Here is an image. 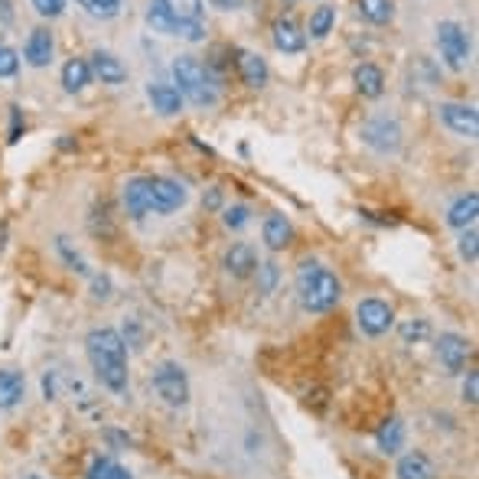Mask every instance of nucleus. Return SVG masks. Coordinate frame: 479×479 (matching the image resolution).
I'll return each instance as SVG.
<instances>
[{
    "instance_id": "f257e3e1",
    "label": "nucleus",
    "mask_w": 479,
    "mask_h": 479,
    "mask_svg": "<svg viewBox=\"0 0 479 479\" xmlns=\"http://www.w3.org/2000/svg\"><path fill=\"white\" fill-rule=\"evenodd\" d=\"M85 356L95 378L108 392L121 395L128 388V342L111 326H98L85 336Z\"/></svg>"
},
{
    "instance_id": "f03ea898",
    "label": "nucleus",
    "mask_w": 479,
    "mask_h": 479,
    "mask_svg": "<svg viewBox=\"0 0 479 479\" xmlns=\"http://www.w3.org/2000/svg\"><path fill=\"white\" fill-rule=\"evenodd\" d=\"M186 202V190L166 176H134L124 183V209L131 218L170 216Z\"/></svg>"
},
{
    "instance_id": "7ed1b4c3",
    "label": "nucleus",
    "mask_w": 479,
    "mask_h": 479,
    "mask_svg": "<svg viewBox=\"0 0 479 479\" xmlns=\"http://www.w3.org/2000/svg\"><path fill=\"white\" fill-rule=\"evenodd\" d=\"M297 300L310 314H326L340 304L342 284L330 268H323L320 262H304L297 268Z\"/></svg>"
},
{
    "instance_id": "20e7f679",
    "label": "nucleus",
    "mask_w": 479,
    "mask_h": 479,
    "mask_svg": "<svg viewBox=\"0 0 479 479\" xmlns=\"http://www.w3.org/2000/svg\"><path fill=\"white\" fill-rule=\"evenodd\" d=\"M173 82L180 85L176 92H180L183 98H190L192 105L209 108L218 102V85H216V79H212L209 66H202L196 56H176Z\"/></svg>"
},
{
    "instance_id": "39448f33",
    "label": "nucleus",
    "mask_w": 479,
    "mask_h": 479,
    "mask_svg": "<svg viewBox=\"0 0 479 479\" xmlns=\"http://www.w3.org/2000/svg\"><path fill=\"white\" fill-rule=\"evenodd\" d=\"M437 46H440V59L447 62V69L453 72L466 69V62H470V36H466L463 23H457V20L437 23Z\"/></svg>"
},
{
    "instance_id": "423d86ee",
    "label": "nucleus",
    "mask_w": 479,
    "mask_h": 479,
    "mask_svg": "<svg viewBox=\"0 0 479 479\" xmlns=\"http://www.w3.org/2000/svg\"><path fill=\"white\" fill-rule=\"evenodd\" d=\"M154 392L170 404V408H183L190 401V378H186V368L180 362H160L154 368Z\"/></svg>"
},
{
    "instance_id": "0eeeda50",
    "label": "nucleus",
    "mask_w": 479,
    "mask_h": 479,
    "mask_svg": "<svg viewBox=\"0 0 479 479\" xmlns=\"http://www.w3.org/2000/svg\"><path fill=\"white\" fill-rule=\"evenodd\" d=\"M356 323H359V330L375 340V336H385V333L392 330L395 310L385 304V300H378V297H368V300H362V304L356 306Z\"/></svg>"
},
{
    "instance_id": "6e6552de",
    "label": "nucleus",
    "mask_w": 479,
    "mask_h": 479,
    "mask_svg": "<svg viewBox=\"0 0 479 479\" xmlns=\"http://www.w3.org/2000/svg\"><path fill=\"white\" fill-rule=\"evenodd\" d=\"M147 23L154 27V33H164V36H183L190 43H200L202 36H206V27L202 23H176V20L166 17V10L160 7V0H150L147 7Z\"/></svg>"
},
{
    "instance_id": "1a4fd4ad",
    "label": "nucleus",
    "mask_w": 479,
    "mask_h": 479,
    "mask_svg": "<svg viewBox=\"0 0 479 479\" xmlns=\"http://www.w3.org/2000/svg\"><path fill=\"white\" fill-rule=\"evenodd\" d=\"M362 140L368 147H375L378 154H395L401 147V128L395 118H372L362 128Z\"/></svg>"
},
{
    "instance_id": "9d476101",
    "label": "nucleus",
    "mask_w": 479,
    "mask_h": 479,
    "mask_svg": "<svg viewBox=\"0 0 479 479\" xmlns=\"http://www.w3.org/2000/svg\"><path fill=\"white\" fill-rule=\"evenodd\" d=\"M437 359H440V366L450 375H460L466 368V359H470V340L460 336V333H440V340H437Z\"/></svg>"
},
{
    "instance_id": "9b49d317",
    "label": "nucleus",
    "mask_w": 479,
    "mask_h": 479,
    "mask_svg": "<svg viewBox=\"0 0 479 479\" xmlns=\"http://www.w3.org/2000/svg\"><path fill=\"white\" fill-rule=\"evenodd\" d=\"M437 114H440V121H444L453 134H460V137H476L479 134V114L473 105L444 102V105L437 108Z\"/></svg>"
},
{
    "instance_id": "f8f14e48",
    "label": "nucleus",
    "mask_w": 479,
    "mask_h": 479,
    "mask_svg": "<svg viewBox=\"0 0 479 479\" xmlns=\"http://www.w3.org/2000/svg\"><path fill=\"white\" fill-rule=\"evenodd\" d=\"M53 33L49 30H33V33L27 36V46H23V59H27V66H33V69H46L49 62H53Z\"/></svg>"
},
{
    "instance_id": "ddd939ff",
    "label": "nucleus",
    "mask_w": 479,
    "mask_h": 479,
    "mask_svg": "<svg viewBox=\"0 0 479 479\" xmlns=\"http://www.w3.org/2000/svg\"><path fill=\"white\" fill-rule=\"evenodd\" d=\"M88 66H92V75L102 79V85H121V82H128V66L114 53H102L98 49V53H92Z\"/></svg>"
},
{
    "instance_id": "4468645a",
    "label": "nucleus",
    "mask_w": 479,
    "mask_h": 479,
    "mask_svg": "<svg viewBox=\"0 0 479 479\" xmlns=\"http://www.w3.org/2000/svg\"><path fill=\"white\" fill-rule=\"evenodd\" d=\"M226 271L238 280L252 278L254 271H258V254H254L252 244H244V242L232 244V248L226 252Z\"/></svg>"
},
{
    "instance_id": "2eb2a0df",
    "label": "nucleus",
    "mask_w": 479,
    "mask_h": 479,
    "mask_svg": "<svg viewBox=\"0 0 479 479\" xmlns=\"http://www.w3.org/2000/svg\"><path fill=\"white\" fill-rule=\"evenodd\" d=\"M147 98H150V105H154V111L164 114V118L180 114V108H183V95L176 92V85H166V82H150Z\"/></svg>"
},
{
    "instance_id": "dca6fc26",
    "label": "nucleus",
    "mask_w": 479,
    "mask_h": 479,
    "mask_svg": "<svg viewBox=\"0 0 479 479\" xmlns=\"http://www.w3.org/2000/svg\"><path fill=\"white\" fill-rule=\"evenodd\" d=\"M238 75H242V82L248 88H264V85H268V79H271L268 62H264L258 53H248V49H242V53H238Z\"/></svg>"
},
{
    "instance_id": "f3484780",
    "label": "nucleus",
    "mask_w": 479,
    "mask_h": 479,
    "mask_svg": "<svg viewBox=\"0 0 479 479\" xmlns=\"http://www.w3.org/2000/svg\"><path fill=\"white\" fill-rule=\"evenodd\" d=\"M264 244H268L271 252H280V248H288L290 238H294V226H290L288 216H280V212H271L268 218H264Z\"/></svg>"
},
{
    "instance_id": "a211bd4d",
    "label": "nucleus",
    "mask_w": 479,
    "mask_h": 479,
    "mask_svg": "<svg viewBox=\"0 0 479 479\" xmlns=\"http://www.w3.org/2000/svg\"><path fill=\"white\" fill-rule=\"evenodd\" d=\"M274 46H278V53L284 56H297V53H304V46H306V36L300 33V27H297L294 20H278L274 23Z\"/></svg>"
},
{
    "instance_id": "6ab92c4d",
    "label": "nucleus",
    "mask_w": 479,
    "mask_h": 479,
    "mask_svg": "<svg viewBox=\"0 0 479 479\" xmlns=\"http://www.w3.org/2000/svg\"><path fill=\"white\" fill-rule=\"evenodd\" d=\"M27 395V378L13 368H0V411L17 408Z\"/></svg>"
},
{
    "instance_id": "aec40b11",
    "label": "nucleus",
    "mask_w": 479,
    "mask_h": 479,
    "mask_svg": "<svg viewBox=\"0 0 479 479\" xmlns=\"http://www.w3.org/2000/svg\"><path fill=\"white\" fill-rule=\"evenodd\" d=\"M476 216H479V196L476 192H466V196H460V200L447 209V226L463 232V228L476 226Z\"/></svg>"
},
{
    "instance_id": "412c9836",
    "label": "nucleus",
    "mask_w": 479,
    "mask_h": 479,
    "mask_svg": "<svg viewBox=\"0 0 479 479\" xmlns=\"http://www.w3.org/2000/svg\"><path fill=\"white\" fill-rule=\"evenodd\" d=\"M398 479H437V470H434V463H430V457L421 450H411L404 453L398 460Z\"/></svg>"
},
{
    "instance_id": "4be33fe9",
    "label": "nucleus",
    "mask_w": 479,
    "mask_h": 479,
    "mask_svg": "<svg viewBox=\"0 0 479 479\" xmlns=\"http://www.w3.org/2000/svg\"><path fill=\"white\" fill-rule=\"evenodd\" d=\"M356 88L362 98H382L385 92V72L378 69V66H372V62H362V66H356Z\"/></svg>"
},
{
    "instance_id": "5701e85b",
    "label": "nucleus",
    "mask_w": 479,
    "mask_h": 479,
    "mask_svg": "<svg viewBox=\"0 0 479 479\" xmlns=\"http://www.w3.org/2000/svg\"><path fill=\"white\" fill-rule=\"evenodd\" d=\"M88 82H92V66H88V59L72 56V59L62 66V88H66L69 95H75V92H82Z\"/></svg>"
},
{
    "instance_id": "b1692460",
    "label": "nucleus",
    "mask_w": 479,
    "mask_h": 479,
    "mask_svg": "<svg viewBox=\"0 0 479 479\" xmlns=\"http://www.w3.org/2000/svg\"><path fill=\"white\" fill-rule=\"evenodd\" d=\"M160 7L176 23H200L202 17V0H160Z\"/></svg>"
},
{
    "instance_id": "393cba45",
    "label": "nucleus",
    "mask_w": 479,
    "mask_h": 479,
    "mask_svg": "<svg viewBox=\"0 0 479 479\" xmlns=\"http://www.w3.org/2000/svg\"><path fill=\"white\" fill-rule=\"evenodd\" d=\"M375 440H378V450L382 453H398L401 447H404V424H401L398 418H388L378 427Z\"/></svg>"
},
{
    "instance_id": "a878e982",
    "label": "nucleus",
    "mask_w": 479,
    "mask_h": 479,
    "mask_svg": "<svg viewBox=\"0 0 479 479\" xmlns=\"http://www.w3.org/2000/svg\"><path fill=\"white\" fill-rule=\"evenodd\" d=\"M356 7L368 23H375V27H385V23H392V17H395L392 0H356Z\"/></svg>"
},
{
    "instance_id": "bb28decb",
    "label": "nucleus",
    "mask_w": 479,
    "mask_h": 479,
    "mask_svg": "<svg viewBox=\"0 0 479 479\" xmlns=\"http://www.w3.org/2000/svg\"><path fill=\"white\" fill-rule=\"evenodd\" d=\"M333 23H336V7L320 4V7L310 13V36H314V40H326V36L333 33Z\"/></svg>"
},
{
    "instance_id": "cd10ccee",
    "label": "nucleus",
    "mask_w": 479,
    "mask_h": 479,
    "mask_svg": "<svg viewBox=\"0 0 479 479\" xmlns=\"http://www.w3.org/2000/svg\"><path fill=\"white\" fill-rule=\"evenodd\" d=\"M88 479H134V476H131V470H124L118 460H111V457H102V460L92 463Z\"/></svg>"
},
{
    "instance_id": "c85d7f7f",
    "label": "nucleus",
    "mask_w": 479,
    "mask_h": 479,
    "mask_svg": "<svg viewBox=\"0 0 479 479\" xmlns=\"http://www.w3.org/2000/svg\"><path fill=\"white\" fill-rule=\"evenodd\" d=\"M79 7L95 20H114L121 13V0H79Z\"/></svg>"
},
{
    "instance_id": "c756f323",
    "label": "nucleus",
    "mask_w": 479,
    "mask_h": 479,
    "mask_svg": "<svg viewBox=\"0 0 479 479\" xmlns=\"http://www.w3.org/2000/svg\"><path fill=\"white\" fill-rule=\"evenodd\" d=\"M258 294H271L274 290V284H278V264L274 262H258Z\"/></svg>"
},
{
    "instance_id": "7c9ffc66",
    "label": "nucleus",
    "mask_w": 479,
    "mask_h": 479,
    "mask_svg": "<svg viewBox=\"0 0 479 479\" xmlns=\"http://www.w3.org/2000/svg\"><path fill=\"white\" fill-rule=\"evenodd\" d=\"M401 336H404V342H421L430 336V323L427 320H408L401 323Z\"/></svg>"
},
{
    "instance_id": "2f4dec72",
    "label": "nucleus",
    "mask_w": 479,
    "mask_h": 479,
    "mask_svg": "<svg viewBox=\"0 0 479 479\" xmlns=\"http://www.w3.org/2000/svg\"><path fill=\"white\" fill-rule=\"evenodd\" d=\"M20 69V56L10 46H0V79H13Z\"/></svg>"
},
{
    "instance_id": "473e14b6",
    "label": "nucleus",
    "mask_w": 479,
    "mask_h": 479,
    "mask_svg": "<svg viewBox=\"0 0 479 479\" xmlns=\"http://www.w3.org/2000/svg\"><path fill=\"white\" fill-rule=\"evenodd\" d=\"M222 218H226L228 228H235L238 232V228H244L248 222H252V209H248V206H228Z\"/></svg>"
},
{
    "instance_id": "72a5a7b5",
    "label": "nucleus",
    "mask_w": 479,
    "mask_h": 479,
    "mask_svg": "<svg viewBox=\"0 0 479 479\" xmlns=\"http://www.w3.org/2000/svg\"><path fill=\"white\" fill-rule=\"evenodd\" d=\"M476 242H479V235H476V228H463L460 232V254H463V262H476Z\"/></svg>"
},
{
    "instance_id": "f704fd0d",
    "label": "nucleus",
    "mask_w": 479,
    "mask_h": 479,
    "mask_svg": "<svg viewBox=\"0 0 479 479\" xmlns=\"http://www.w3.org/2000/svg\"><path fill=\"white\" fill-rule=\"evenodd\" d=\"M36 7L40 17H59L62 10H66V0H30Z\"/></svg>"
},
{
    "instance_id": "c9c22d12",
    "label": "nucleus",
    "mask_w": 479,
    "mask_h": 479,
    "mask_svg": "<svg viewBox=\"0 0 479 479\" xmlns=\"http://www.w3.org/2000/svg\"><path fill=\"white\" fill-rule=\"evenodd\" d=\"M463 401H466V404H476L479 401V375L473 372H466V382H463Z\"/></svg>"
},
{
    "instance_id": "e433bc0d",
    "label": "nucleus",
    "mask_w": 479,
    "mask_h": 479,
    "mask_svg": "<svg viewBox=\"0 0 479 479\" xmlns=\"http://www.w3.org/2000/svg\"><path fill=\"white\" fill-rule=\"evenodd\" d=\"M59 254H62V258H66V264H72V271H82V274H85V271H88V268H85V262H82L79 254L72 252L66 238H59Z\"/></svg>"
},
{
    "instance_id": "4c0bfd02",
    "label": "nucleus",
    "mask_w": 479,
    "mask_h": 479,
    "mask_svg": "<svg viewBox=\"0 0 479 479\" xmlns=\"http://www.w3.org/2000/svg\"><path fill=\"white\" fill-rule=\"evenodd\" d=\"M216 7H222V10H235V7H242V0H212Z\"/></svg>"
},
{
    "instance_id": "58836bf2",
    "label": "nucleus",
    "mask_w": 479,
    "mask_h": 479,
    "mask_svg": "<svg viewBox=\"0 0 479 479\" xmlns=\"http://www.w3.org/2000/svg\"><path fill=\"white\" fill-rule=\"evenodd\" d=\"M218 202H222V192H218V190H212L209 196H206V206H209V209H216Z\"/></svg>"
},
{
    "instance_id": "ea45409f",
    "label": "nucleus",
    "mask_w": 479,
    "mask_h": 479,
    "mask_svg": "<svg viewBox=\"0 0 479 479\" xmlns=\"http://www.w3.org/2000/svg\"><path fill=\"white\" fill-rule=\"evenodd\" d=\"M27 479H43V476H27Z\"/></svg>"
}]
</instances>
